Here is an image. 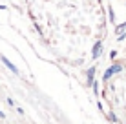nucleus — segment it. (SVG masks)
I'll list each match as a JSON object with an SVG mask.
<instances>
[{
  "label": "nucleus",
  "instance_id": "obj_1",
  "mask_svg": "<svg viewBox=\"0 0 126 124\" xmlns=\"http://www.w3.org/2000/svg\"><path fill=\"white\" fill-rule=\"evenodd\" d=\"M42 38L71 68H86L99 55L104 18L99 0H28Z\"/></svg>",
  "mask_w": 126,
  "mask_h": 124
}]
</instances>
